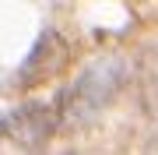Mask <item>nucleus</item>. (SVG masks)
<instances>
[{
    "instance_id": "f03ea898",
    "label": "nucleus",
    "mask_w": 158,
    "mask_h": 155,
    "mask_svg": "<svg viewBox=\"0 0 158 155\" xmlns=\"http://www.w3.org/2000/svg\"><path fill=\"white\" fill-rule=\"evenodd\" d=\"M63 60H67V46L60 42L56 32H46L39 42L32 46L28 60L21 63V71H18V78L25 81V85H32V81H42L49 74H56V71L63 67Z\"/></svg>"
},
{
    "instance_id": "f257e3e1",
    "label": "nucleus",
    "mask_w": 158,
    "mask_h": 155,
    "mask_svg": "<svg viewBox=\"0 0 158 155\" xmlns=\"http://www.w3.org/2000/svg\"><path fill=\"white\" fill-rule=\"evenodd\" d=\"M123 81H127V63L119 57L95 60L85 74L74 81V88L63 95V106H60L63 123H85V120H91V116L119 92Z\"/></svg>"
},
{
    "instance_id": "7ed1b4c3",
    "label": "nucleus",
    "mask_w": 158,
    "mask_h": 155,
    "mask_svg": "<svg viewBox=\"0 0 158 155\" xmlns=\"http://www.w3.org/2000/svg\"><path fill=\"white\" fill-rule=\"evenodd\" d=\"M4 127L14 134L18 141L35 144V141H42L46 134L53 131V116H49V109H46L42 102H32V106H21L11 116H4Z\"/></svg>"
}]
</instances>
